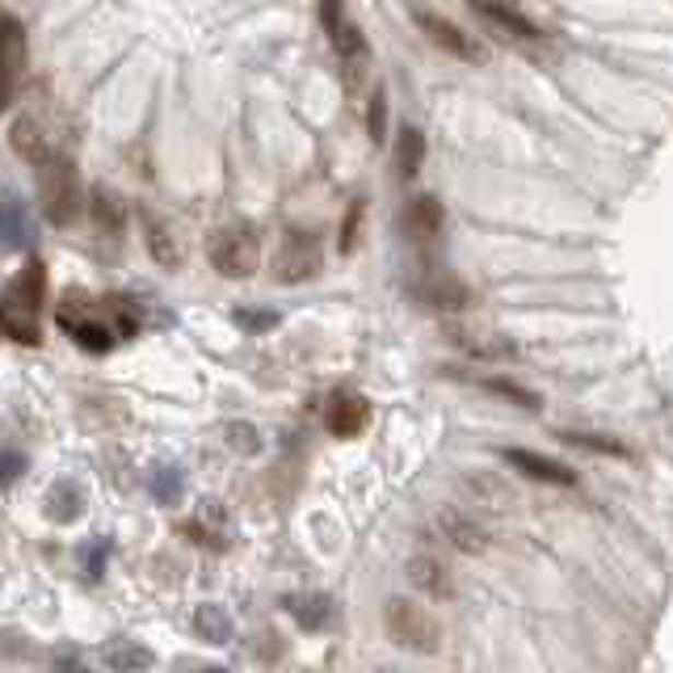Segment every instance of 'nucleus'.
I'll return each instance as SVG.
<instances>
[{"mask_svg":"<svg viewBox=\"0 0 673 673\" xmlns=\"http://www.w3.org/2000/svg\"><path fill=\"white\" fill-rule=\"evenodd\" d=\"M43 299H47V266L43 257H30L0 295V337L18 346H38L43 341V328H38Z\"/></svg>","mask_w":673,"mask_h":673,"instance_id":"obj_1","label":"nucleus"},{"mask_svg":"<svg viewBox=\"0 0 673 673\" xmlns=\"http://www.w3.org/2000/svg\"><path fill=\"white\" fill-rule=\"evenodd\" d=\"M38 202L55 228H68L81 216V173L63 152H51L38 164Z\"/></svg>","mask_w":673,"mask_h":673,"instance_id":"obj_2","label":"nucleus"},{"mask_svg":"<svg viewBox=\"0 0 673 673\" xmlns=\"http://www.w3.org/2000/svg\"><path fill=\"white\" fill-rule=\"evenodd\" d=\"M383 623H387V636L396 640L408 652H438L442 648V627L433 619L421 602H408V597H392L387 611H383Z\"/></svg>","mask_w":673,"mask_h":673,"instance_id":"obj_3","label":"nucleus"},{"mask_svg":"<svg viewBox=\"0 0 673 673\" xmlns=\"http://www.w3.org/2000/svg\"><path fill=\"white\" fill-rule=\"evenodd\" d=\"M211 262L223 278H253L262 266V241L253 223H232L211 241Z\"/></svg>","mask_w":673,"mask_h":673,"instance_id":"obj_4","label":"nucleus"},{"mask_svg":"<svg viewBox=\"0 0 673 673\" xmlns=\"http://www.w3.org/2000/svg\"><path fill=\"white\" fill-rule=\"evenodd\" d=\"M321 266H324L321 241H316L312 232H303V228H291V232L282 236L278 257H274V278H278L282 287H299V282L316 278Z\"/></svg>","mask_w":673,"mask_h":673,"instance_id":"obj_5","label":"nucleus"},{"mask_svg":"<svg viewBox=\"0 0 673 673\" xmlns=\"http://www.w3.org/2000/svg\"><path fill=\"white\" fill-rule=\"evenodd\" d=\"M55 316H59V328H63V333H68L81 350L109 353V346H114V337H109V333H114V328H109L106 321H97V316H93V308H89L81 295L77 299L68 295V303H59V312H55Z\"/></svg>","mask_w":673,"mask_h":673,"instance_id":"obj_6","label":"nucleus"},{"mask_svg":"<svg viewBox=\"0 0 673 673\" xmlns=\"http://www.w3.org/2000/svg\"><path fill=\"white\" fill-rule=\"evenodd\" d=\"M413 22H417V26L426 30V34H430V38H433V43H438V47H442V51L459 55V59H472V63H480V59H485V55H488L485 47H480V43H476V38L467 34V30H459L455 22L438 18V13H430V9H421V4L413 9Z\"/></svg>","mask_w":673,"mask_h":673,"instance_id":"obj_7","label":"nucleus"},{"mask_svg":"<svg viewBox=\"0 0 673 673\" xmlns=\"http://www.w3.org/2000/svg\"><path fill=\"white\" fill-rule=\"evenodd\" d=\"M371 421V401L358 396V392H333L328 408H324V426L337 438H358Z\"/></svg>","mask_w":673,"mask_h":673,"instance_id":"obj_8","label":"nucleus"},{"mask_svg":"<svg viewBox=\"0 0 673 673\" xmlns=\"http://www.w3.org/2000/svg\"><path fill=\"white\" fill-rule=\"evenodd\" d=\"M501 459L510 463V467H518L522 476H531V480H543V485H577V472L572 467H565V463H556V459L547 455H535V451H522V446H506L501 451Z\"/></svg>","mask_w":673,"mask_h":673,"instance_id":"obj_9","label":"nucleus"},{"mask_svg":"<svg viewBox=\"0 0 673 673\" xmlns=\"http://www.w3.org/2000/svg\"><path fill=\"white\" fill-rule=\"evenodd\" d=\"M321 22L341 59H362V55H367V38H362V30L353 26L350 13H346L341 4H321Z\"/></svg>","mask_w":673,"mask_h":673,"instance_id":"obj_10","label":"nucleus"},{"mask_svg":"<svg viewBox=\"0 0 673 673\" xmlns=\"http://www.w3.org/2000/svg\"><path fill=\"white\" fill-rule=\"evenodd\" d=\"M404 232L413 236V241H430L442 232V223H446V211H442V202L433 198V194H421V198H413L408 207H404Z\"/></svg>","mask_w":673,"mask_h":673,"instance_id":"obj_11","label":"nucleus"},{"mask_svg":"<svg viewBox=\"0 0 673 673\" xmlns=\"http://www.w3.org/2000/svg\"><path fill=\"white\" fill-rule=\"evenodd\" d=\"M0 244L4 248H30L34 244V219L22 198H0Z\"/></svg>","mask_w":673,"mask_h":673,"instance_id":"obj_12","label":"nucleus"},{"mask_svg":"<svg viewBox=\"0 0 673 673\" xmlns=\"http://www.w3.org/2000/svg\"><path fill=\"white\" fill-rule=\"evenodd\" d=\"M417 295L426 299L430 308H442V312H459V308H467L472 291H467V282H463V278H455V274H433V278H426V282H417Z\"/></svg>","mask_w":673,"mask_h":673,"instance_id":"obj_13","label":"nucleus"},{"mask_svg":"<svg viewBox=\"0 0 673 673\" xmlns=\"http://www.w3.org/2000/svg\"><path fill=\"white\" fill-rule=\"evenodd\" d=\"M333 597L328 593H291L287 597V615L303 627V631H324L333 623Z\"/></svg>","mask_w":673,"mask_h":673,"instance_id":"obj_14","label":"nucleus"},{"mask_svg":"<svg viewBox=\"0 0 673 673\" xmlns=\"http://www.w3.org/2000/svg\"><path fill=\"white\" fill-rule=\"evenodd\" d=\"M43 513L51 518L55 526H72L84 513V488L72 485V480H55L47 488V501H43Z\"/></svg>","mask_w":673,"mask_h":673,"instance_id":"obj_15","label":"nucleus"},{"mask_svg":"<svg viewBox=\"0 0 673 673\" xmlns=\"http://www.w3.org/2000/svg\"><path fill=\"white\" fill-rule=\"evenodd\" d=\"M404 572H408V581H413L417 590L430 593V597H455V581H451V572L438 565L433 556H413Z\"/></svg>","mask_w":673,"mask_h":673,"instance_id":"obj_16","label":"nucleus"},{"mask_svg":"<svg viewBox=\"0 0 673 673\" xmlns=\"http://www.w3.org/2000/svg\"><path fill=\"white\" fill-rule=\"evenodd\" d=\"M22 68H26V26L0 13V72L18 77Z\"/></svg>","mask_w":673,"mask_h":673,"instance_id":"obj_17","label":"nucleus"},{"mask_svg":"<svg viewBox=\"0 0 673 673\" xmlns=\"http://www.w3.org/2000/svg\"><path fill=\"white\" fill-rule=\"evenodd\" d=\"M89 211H93V223H97L102 232H109V236H118V232L127 228V202H123L114 189L93 186V194H89Z\"/></svg>","mask_w":673,"mask_h":673,"instance_id":"obj_18","label":"nucleus"},{"mask_svg":"<svg viewBox=\"0 0 673 673\" xmlns=\"http://www.w3.org/2000/svg\"><path fill=\"white\" fill-rule=\"evenodd\" d=\"M106 665L114 673H152L156 670V657H152V648L135 645V640H109Z\"/></svg>","mask_w":673,"mask_h":673,"instance_id":"obj_19","label":"nucleus"},{"mask_svg":"<svg viewBox=\"0 0 673 673\" xmlns=\"http://www.w3.org/2000/svg\"><path fill=\"white\" fill-rule=\"evenodd\" d=\"M194 631H198V640H207V645H228V640L236 636L232 615H228L223 606H216V602H207V606L194 611Z\"/></svg>","mask_w":673,"mask_h":673,"instance_id":"obj_20","label":"nucleus"},{"mask_svg":"<svg viewBox=\"0 0 673 673\" xmlns=\"http://www.w3.org/2000/svg\"><path fill=\"white\" fill-rule=\"evenodd\" d=\"M148 492L161 501V506H177L186 497V472L182 467H169V463H156L148 472Z\"/></svg>","mask_w":673,"mask_h":673,"instance_id":"obj_21","label":"nucleus"},{"mask_svg":"<svg viewBox=\"0 0 673 673\" xmlns=\"http://www.w3.org/2000/svg\"><path fill=\"white\" fill-rule=\"evenodd\" d=\"M9 139H13V148H18V152H22V156L34 164V169H38V164L51 156V148H47L43 131L34 127V118H18V123H13V131H9Z\"/></svg>","mask_w":673,"mask_h":673,"instance_id":"obj_22","label":"nucleus"},{"mask_svg":"<svg viewBox=\"0 0 673 673\" xmlns=\"http://www.w3.org/2000/svg\"><path fill=\"white\" fill-rule=\"evenodd\" d=\"M568 446H581V451H593V455H611V459H636V451L619 442V438H606V433H585V430H565L560 433Z\"/></svg>","mask_w":673,"mask_h":673,"instance_id":"obj_23","label":"nucleus"},{"mask_svg":"<svg viewBox=\"0 0 673 673\" xmlns=\"http://www.w3.org/2000/svg\"><path fill=\"white\" fill-rule=\"evenodd\" d=\"M442 531H446V538L455 543L459 552H467V556H476V552H485V547H488L485 531H480L476 522L459 518V513H442Z\"/></svg>","mask_w":673,"mask_h":673,"instance_id":"obj_24","label":"nucleus"},{"mask_svg":"<svg viewBox=\"0 0 673 673\" xmlns=\"http://www.w3.org/2000/svg\"><path fill=\"white\" fill-rule=\"evenodd\" d=\"M421 161H426V135L417 131V127H404L401 139H396V169H401V177H417Z\"/></svg>","mask_w":673,"mask_h":673,"instance_id":"obj_25","label":"nucleus"},{"mask_svg":"<svg viewBox=\"0 0 673 673\" xmlns=\"http://www.w3.org/2000/svg\"><path fill=\"white\" fill-rule=\"evenodd\" d=\"M476 13L480 18H488V22H497V26H506L510 34H518V38H538L543 30L526 18V13H518V9H506V4H476Z\"/></svg>","mask_w":673,"mask_h":673,"instance_id":"obj_26","label":"nucleus"},{"mask_svg":"<svg viewBox=\"0 0 673 673\" xmlns=\"http://www.w3.org/2000/svg\"><path fill=\"white\" fill-rule=\"evenodd\" d=\"M143 236H148V253H152V257H156L164 269L182 266V248H177V244H173V236L164 232V223L148 219V232H143Z\"/></svg>","mask_w":673,"mask_h":673,"instance_id":"obj_27","label":"nucleus"},{"mask_svg":"<svg viewBox=\"0 0 673 673\" xmlns=\"http://www.w3.org/2000/svg\"><path fill=\"white\" fill-rule=\"evenodd\" d=\"M451 337H455L467 353H476V358H506V353H513V346L506 337H488V333H476V337H472V333H463V328H455Z\"/></svg>","mask_w":673,"mask_h":673,"instance_id":"obj_28","label":"nucleus"},{"mask_svg":"<svg viewBox=\"0 0 673 673\" xmlns=\"http://www.w3.org/2000/svg\"><path fill=\"white\" fill-rule=\"evenodd\" d=\"M485 392H492V396H506L510 404H518V408H526V413H538L543 408V401H538L531 387H522V383H513V379H501L492 375L485 379Z\"/></svg>","mask_w":673,"mask_h":673,"instance_id":"obj_29","label":"nucleus"},{"mask_svg":"<svg viewBox=\"0 0 673 673\" xmlns=\"http://www.w3.org/2000/svg\"><path fill=\"white\" fill-rule=\"evenodd\" d=\"M367 135L383 143L387 139V89H375V97H371V106H367Z\"/></svg>","mask_w":673,"mask_h":673,"instance_id":"obj_30","label":"nucleus"},{"mask_svg":"<svg viewBox=\"0 0 673 673\" xmlns=\"http://www.w3.org/2000/svg\"><path fill=\"white\" fill-rule=\"evenodd\" d=\"M362 216H367V202H362V198H353L350 211H346V223H341V236H337L341 253H353V248H358V228H362Z\"/></svg>","mask_w":673,"mask_h":673,"instance_id":"obj_31","label":"nucleus"},{"mask_svg":"<svg viewBox=\"0 0 673 673\" xmlns=\"http://www.w3.org/2000/svg\"><path fill=\"white\" fill-rule=\"evenodd\" d=\"M228 446L241 451V455H257V451H262V438H257V430H253L248 421H232V426H228Z\"/></svg>","mask_w":673,"mask_h":673,"instance_id":"obj_32","label":"nucleus"},{"mask_svg":"<svg viewBox=\"0 0 673 673\" xmlns=\"http://www.w3.org/2000/svg\"><path fill=\"white\" fill-rule=\"evenodd\" d=\"M106 556H109L106 538H89V543L81 547V565H84V572H89L93 581L106 572Z\"/></svg>","mask_w":673,"mask_h":673,"instance_id":"obj_33","label":"nucleus"},{"mask_svg":"<svg viewBox=\"0 0 673 673\" xmlns=\"http://www.w3.org/2000/svg\"><path fill=\"white\" fill-rule=\"evenodd\" d=\"M232 321L241 324V328H248V333H266V328H274L278 324V312H257V308H236V316Z\"/></svg>","mask_w":673,"mask_h":673,"instance_id":"obj_34","label":"nucleus"},{"mask_svg":"<svg viewBox=\"0 0 673 673\" xmlns=\"http://www.w3.org/2000/svg\"><path fill=\"white\" fill-rule=\"evenodd\" d=\"M22 472H26V455H18V451L13 455H0V485H13Z\"/></svg>","mask_w":673,"mask_h":673,"instance_id":"obj_35","label":"nucleus"},{"mask_svg":"<svg viewBox=\"0 0 673 673\" xmlns=\"http://www.w3.org/2000/svg\"><path fill=\"white\" fill-rule=\"evenodd\" d=\"M55 670L59 673H89L81 661V652H55Z\"/></svg>","mask_w":673,"mask_h":673,"instance_id":"obj_36","label":"nucleus"},{"mask_svg":"<svg viewBox=\"0 0 673 673\" xmlns=\"http://www.w3.org/2000/svg\"><path fill=\"white\" fill-rule=\"evenodd\" d=\"M9 93H13V77L0 72V109H4V102H9Z\"/></svg>","mask_w":673,"mask_h":673,"instance_id":"obj_37","label":"nucleus"},{"mask_svg":"<svg viewBox=\"0 0 673 673\" xmlns=\"http://www.w3.org/2000/svg\"><path fill=\"white\" fill-rule=\"evenodd\" d=\"M202 673H228V670H219V665H207V670H202Z\"/></svg>","mask_w":673,"mask_h":673,"instance_id":"obj_38","label":"nucleus"}]
</instances>
